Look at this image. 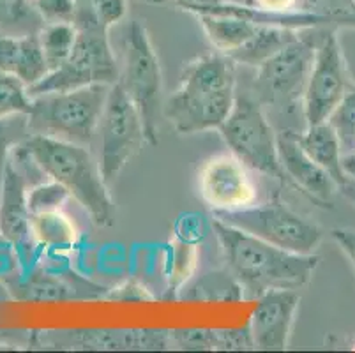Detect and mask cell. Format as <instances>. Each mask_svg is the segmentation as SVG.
Wrapping results in <instances>:
<instances>
[{"instance_id": "17", "label": "cell", "mask_w": 355, "mask_h": 353, "mask_svg": "<svg viewBox=\"0 0 355 353\" xmlns=\"http://www.w3.org/2000/svg\"><path fill=\"white\" fill-rule=\"evenodd\" d=\"M297 140L306 154L334 179L338 189L347 182L348 175L343 168V148L331 122L325 121L320 124L306 126L304 131H297Z\"/></svg>"}, {"instance_id": "1", "label": "cell", "mask_w": 355, "mask_h": 353, "mask_svg": "<svg viewBox=\"0 0 355 353\" xmlns=\"http://www.w3.org/2000/svg\"><path fill=\"white\" fill-rule=\"evenodd\" d=\"M227 270L239 283L244 299H258L274 290H301L313 279L320 258L299 255L269 244L251 233L212 218Z\"/></svg>"}, {"instance_id": "20", "label": "cell", "mask_w": 355, "mask_h": 353, "mask_svg": "<svg viewBox=\"0 0 355 353\" xmlns=\"http://www.w3.org/2000/svg\"><path fill=\"white\" fill-rule=\"evenodd\" d=\"M200 25L218 51L232 55L246 44L260 25L246 18L227 15H200Z\"/></svg>"}, {"instance_id": "31", "label": "cell", "mask_w": 355, "mask_h": 353, "mask_svg": "<svg viewBox=\"0 0 355 353\" xmlns=\"http://www.w3.org/2000/svg\"><path fill=\"white\" fill-rule=\"evenodd\" d=\"M34 8L44 24L73 21L76 0H34Z\"/></svg>"}, {"instance_id": "36", "label": "cell", "mask_w": 355, "mask_h": 353, "mask_svg": "<svg viewBox=\"0 0 355 353\" xmlns=\"http://www.w3.org/2000/svg\"><path fill=\"white\" fill-rule=\"evenodd\" d=\"M338 191L343 194L345 198L350 200L352 203H355V180L354 179H348L347 182H345Z\"/></svg>"}, {"instance_id": "32", "label": "cell", "mask_w": 355, "mask_h": 353, "mask_svg": "<svg viewBox=\"0 0 355 353\" xmlns=\"http://www.w3.org/2000/svg\"><path fill=\"white\" fill-rule=\"evenodd\" d=\"M218 350H254L250 327L244 330H216Z\"/></svg>"}, {"instance_id": "33", "label": "cell", "mask_w": 355, "mask_h": 353, "mask_svg": "<svg viewBox=\"0 0 355 353\" xmlns=\"http://www.w3.org/2000/svg\"><path fill=\"white\" fill-rule=\"evenodd\" d=\"M106 299L114 300H153V295H148L147 290L135 281H128L115 290H108Z\"/></svg>"}, {"instance_id": "25", "label": "cell", "mask_w": 355, "mask_h": 353, "mask_svg": "<svg viewBox=\"0 0 355 353\" xmlns=\"http://www.w3.org/2000/svg\"><path fill=\"white\" fill-rule=\"evenodd\" d=\"M198 261V249L188 239L172 242V257H170V270H168V291L180 293L186 284L191 281Z\"/></svg>"}, {"instance_id": "14", "label": "cell", "mask_w": 355, "mask_h": 353, "mask_svg": "<svg viewBox=\"0 0 355 353\" xmlns=\"http://www.w3.org/2000/svg\"><path fill=\"white\" fill-rule=\"evenodd\" d=\"M251 313L250 332L254 350L282 352L288 348L301 295L297 290H274L258 297Z\"/></svg>"}, {"instance_id": "35", "label": "cell", "mask_w": 355, "mask_h": 353, "mask_svg": "<svg viewBox=\"0 0 355 353\" xmlns=\"http://www.w3.org/2000/svg\"><path fill=\"white\" fill-rule=\"evenodd\" d=\"M302 0H253L254 8L266 9V11L288 12L301 11Z\"/></svg>"}, {"instance_id": "19", "label": "cell", "mask_w": 355, "mask_h": 353, "mask_svg": "<svg viewBox=\"0 0 355 353\" xmlns=\"http://www.w3.org/2000/svg\"><path fill=\"white\" fill-rule=\"evenodd\" d=\"M31 228L35 244L51 252L71 251L80 237L74 221L62 212V209L32 214Z\"/></svg>"}, {"instance_id": "16", "label": "cell", "mask_w": 355, "mask_h": 353, "mask_svg": "<svg viewBox=\"0 0 355 353\" xmlns=\"http://www.w3.org/2000/svg\"><path fill=\"white\" fill-rule=\"evenodd\" d=\"M0 71L16 76L25 87L41 82L48 73L37 34L15 35L0 32Z\"/></svg>"}, {"instance_id": "30", "label": "cell", "mask_w": 355, "mask_h": 353, "mask_svg": "<svg viewBox=\"0 0 355 353\" xmlns=\"http://www.w3.org/2000/svg\"><path fill=\"white\" fill-rule=\"evenodd\" d=\"M170 332V345L180 350H218V334L211 329H175Z\"/></svg>"}, {"instance_id": "22", "label": "cell", "mask_w": 355, "mask_h": 353, "mask_svg": "<svg viewBox=\"0 0 355 353\" xmlns=\"http://www.w3.org/2000/svg\"><path fill=\"white\" fill-rule=\"evenodd\" d=\"M179 297L186 300H241L244 293L230 272L225 270L203 274L200 279L186 284Z\"/></svg>"}, {"instance_id": "34", "label": "cell", "mask_w": 355, "mask_h": 353, "mask_svg": "<svg viewBox=\"0 0 355 353\" xmlns=\"http://www.w3.org/2000/svg\"><path fill=\"white\" fill-rule=\"evenodd\" d=\"M331 237L336 242V246L343 251V255L348 258L355 270V230L336 228L331 232Z\"/></svg>"}, {"instance_id": "9", "label": "cell", "mask_w": 355, "mask_h": 353, "mask_svg": "<svg viewBox=\"0 0 355 353\" xmlns=\"http://www.w3.org/2000/svg\"><path fill=\"white\" fill-rule=\"evenodd\" d=\"M212 218L299 255H313L324 239L320 226L277 200L232 212H212Z\"/></svg>"}, {"instance_id": "5", "label": "cell", "mask_w": 355, "mask_h": 353, "mask_svg": "<svg viewBox=\"0 0 355 353\" xmlns=\"http://www.w3.org/2000/svg\"><path fill=\"white\" fill-rule=\"evenodd\" d=\"M119 83L140 113L147 145L154 147L159 144L163 119V73L147 28L138 19H133L125 31Z\"/></svg>"}, {"instance_id": "6", "label": "cell", "mask_w": 355, "mask_h": 353, "mask_svg": "<svg viewBox=\"0 0 355 353\" xmlns=\"http://www.w3.org/2000/svg\"><path fill=\"white\" fill-rule=\"evenodd\" d=\"M218 131L232 154L237 155L251 171H258L290 186L279 163L277 132L263 106L254 97L237 94L230 115Z\"/></svg>"}, {"instance_id": "8", "label": "cell", "mask_w": 355, "mask_h": 353, "mask_svg": "<svg viewBox=\"0 0 355 353\" xmlns=\"http://www.w3.org/2000/svg\"><path fill=\"white\" fill-rule=\"evenodd\" d=\"M315 41L316 37L299 32V37L257 67L253 97L261 106L279 113H292L297 106L302 110L306 83L315 57Z\"/></svg>"}, {"instance_id": "26", "label": "cell", "mask_w": 355, "mask_h": 353, "mask_svg": "<svg viewBox=\"0 0 355 353\" xmlns=\"http://www.w3.org/2000/svg\"><path fill=\"white\" fill-rule=\"evenodd\" d=\"M28 119L27 113H12L8 117H0V187L4 180V171L11 157V150L28 138Z\"/></svg>"}, {"instance_id": "7", "label": "cell", "mask_w": 355, "mask_h": 353, "mask_svg": "<svg viewBox=\"0 0 355 353\" xmlns=\"http://www.w3.org/2000/svg\"><path fill=\"white\" fill-rule=\"evenodd\" d=\"M121 78V66L105 28H78V37L66 62L50 71L35 85L28 87L31 97L50 92H67L82 87L105 83L114 85Z\"/></svg>"}, {"instance_id": "13", "label": "cell", "mask_w": 355, "mask_h": 353, "mask_svg": "<svg viewBox=\"0 0 355 353\" xmlns=\"http://www.w3.org/2000/svg\"><path fill=\"white\" fill-rule=\"evenodd\" d=\"M27 191V175L11 155L0 187V235L16 249L21 261H25V258L31 261L35 248H40L32 235Z\"/></svg>"}, {"instance_id": "10", "label": "cell", "mask_w": 355, "mask_h": 353, "mask_svg": "<svg viewBox=\"0 0 355 353\" xmlns=\"http://www.w3.org/2000/svg\"><path fill=\"white\" fill-rule=\"evenodd\" d=\"M98 135L99 168L110 184L147 144L140 113L119 82L110 87Z\"/></svg>"}, {"instance_id": "12", "label": "cell", "mask_w": 355, "mask_h": 353, "mask_svg": "<svg viewBox=\"0 0 355 353\" xmlns=\"http://www.w3.org/2000/svg\"><path fill=\"white\" fill-rule=\"evenodd\" d=\"M250 168L232 152L205 160L196 175L198 194L212 212H232L257 203V184Z\"/></svg>"}, {"instance_id": "18", "label": "cell", "mask_w": 355, "mask_h": 353, "mask_svg": "<svg viewBox=\"0 0 355 353\" xmlns=\"http://www.w3.org/2000/svg\"><path fill=\"white\" fill-rule=\"evenodd\" d=\"M85 286H78L74 281L48 270H28L27 276L11 286V293L18 300L31 302H60V300L90 299L83 293Z\"/></svg>"}, {"instance_id": "27", "label": "cell", "mask_w": 355, "mask_h": 353, "mask_svg": "<svg viewBox=\"0 0 355 353\" xmlns=\"http://www.w3.org/2000/svg\"><path fill=\"white\" fill-rule=\"evenodd\" d=\"M329 122L338 132L343 154H355V85H350L340 105L329 117Z\"/></svg>"}, {"instance_id": "21", "label": "cell", "mask_w": 355, "mask_h": 353, "mask_svg": "<svg viewBox=\"0 0 355 353\" xmlns=\"http://www.w3.org/2000/svg\"><path fill=\"white\" fill-rule=\"evenodd\" d=\"M299 32L301 31H293V28L286 27L260 25L253 37L228 57L234 58L235 64L258 67L266 60H269L272 55H276L277 51H282L286 44L292 43L293 39L299 37Z\"/></svg>"}, {"instance_id": "4", "label": "cell", "mask_w": 355, "mask_h": 353, "mask_svg": "<svg viewBox=\"0 0 355 353\" xmlns=\"http://www.w3.org/2000/svg\"><path fill=\"white\" fill-rule=\"evenodd\" d=\"M112 85L96 83L67 92L31 97L28 132L89 147L101 121Z\"/></svg>"}, {"instance_id": "11", "label": "cell", "mask_w": 355, "mask_h": 353, "mask_svg": "<svg viewBox=\"0 0 355 353\" xmlns=\"http://www.w3.org/2000/svg\"><path fill=\"white\" fill-rule=\"evenodd\" d=\"M348 89L347 62L336 28H324L316 35L315 57L302 99L304 128L329 121Z\"/></svg>"}, {"instance_id": "24", "label": "cell", "mask_w": 355, "mask_h": 353, "mask_svg": "<svg viewBox=\"0 0 355 353\" xmlns=\"http://www.w3.org/2000/svg\"><path fill=\"white\" fill-rule=\"evenodd\" d=\"M44 21L31 0H0V32L15 35L37 34Z\"/></svg>"}, {"instance_id": "15", "label": "cell", "mask_w": 355, "mask_h": 353, "mask_svg": "<svg viewBox=\"0 0 355 353\" xmlns=\"http://www.w3.org/2000/svg\"><path fill=\"white\" fill-rule=\"evenodd\" d=\"M277 152L290 186L301 191L318 205H331L332 196L338 191V184L324 168L318 166L306 154L297 140V131L293 129L277 131Z\"/></svg>"}, {"instance_id": "3", "label": "cell", "mask_w": 355, "mask_h": 353, "mask_svg": "<svg viewBox=\"0 0 355 353\" xmlns=\"http://www.w3.org/2000/svg\"><path fill=\"white\" fill-rule=\"evenodd\" d=\"M21 147L34 157L46 179L59 182L85 209L96 226H112L117 209L105 177L89 147L71 141L31 135Z\"/></svg>"}, {"instance_id": "2", "label": "cell", "mask_w": 355, "mask_h": 353, "mask_svg": "<svg viewBox=\"0 0 355 353\" xmlns=\"http://www.w3.org/2000/svg\"><path fill=\"white\" fill-rule=\"evenodd\" d=\"M237 97L234 58L216 51L195 58L184 69L180 85L168 97L163 117L179 135L219 129Z\"/></svg>"}, {"instance_id": "28", "label": "cell", "mask_w": 355, "mask_h": 353, "mask_svg": "<svg viewBox=\"0 0 355 353\" xmlns=\"http://www.w3.org/2000/svg\"><path fill=\"white\" fill-rule=\"evenodd\" d=\"M69 198V191L64 186H60L59 182H55L51 179L41 180L40 184H34L27 191L28 212L32 216V214L60 210Z\"/></svg>"}, {"instance_id": "29", "label": "cell", "mask_w": 355, "mask_h": 353, "mask_svg": "<svg viewBox=\"0 0 355 353\" xmlns=\"http://www.w3.org/2000/svg\"><path fill=\"white\" fill-rule=\"evenodd\" d=\"M31 105L32 99L27 92V87L12 74L0 71V117L28 113Z\"/></svg>"}, {"instance_id": "37", "label": "cell", "mask_w": 355, "mask_h": 353, "mask_svg": "<svg viewBox=\"0 0 355 353\" xmlns=\"http://www.w3.org/2000/svg\"><path fill=\"white\" fill-rule=\"evenodd\" d=\"M343 168L347 171L348 179L355 180V154L343 155Z\"/></svg>"}, {"instance_id": "23", "label": "cell", "mask_w": 355, "mask_h": 353, "mask_svg": "<svg viewBox=\"0 0 355 353\" xmlns=\"http://www.w3.org/2000/svg\"><path fill=\"white\" fill-rule=\"evenodd\" d=\"M37 37H40L44 60L50 71H53L62 66L73 51L76 37H78V28L73 21L44 24L43 28L37 32Z\"/></svg>"}]
</instances>
